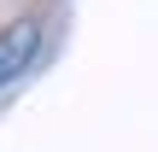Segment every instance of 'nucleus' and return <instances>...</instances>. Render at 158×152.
Listing matches in <instances>:
<instances>
[{"mask_svg": "<svg viewBox=\"0 0 158 152\" xmlns=\"http://www.w3.org/2000/svg\"><path fill=\"white\" fill-rule=\"evenodd\" d=\"M35 53H41V18H12L0 29V88L18 82L35 64Z\"/></svg>", "mask_w": 158, "mask_h": 152, "instance_id": "1", "label": "nucleus"}]
</instances>
